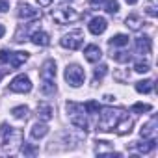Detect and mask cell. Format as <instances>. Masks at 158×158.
<instances>
[{
	"label": "cell",
	"mask_w": 158,
	"mask_h": 158,
	"mask_svg": "<svg viewBox=\"0 0 158 158\" xmlns=\"http://www.w3.org/2000/svg\"><path fill=\"white\" fill-rule=\"evenodd\" d=\"M151 110H152V106L151 104H143V102H136L132 106V112L134 114H143V112H151Z\"/></svg>",
	"instance_id": "4dcf8cb0"
},
{
	"label": "cell",
	"mask_w": 158,
	"mask_h": 158,
	"mask_svg": "<svg viewBox=\"0 0 158 158\" xmlns=\"http://www.w3.org/2000/svg\"><path fill=\"white\" fill-rule=\"evenodd\" d=\"M65 108H67V114H69V121L76 127V128H82V130H86V128H89V123H88V117H86V108H84V104H80V102H67L65 104Z\"/></svg>",
	"instance_id": "7a4b0ae2"
},
{
	"label": "cell",
	"mask_w": 158,
	"mask_h": 158,
	"mask_svg": "<svg viewBox=\"0 0 158 158\" xmlns=\"http://www.w3.org/2000/svg\"><path fill=\"white\" fill-rule=\"evenodd\" d=\"M17 15H19V19H23V21H35V19L41 17L39 10H35V8H32L30 4H24V2L19 4V11H17Z\"/></svg>",
	"instance_id": "30bf717a"
},
{
	"label": "cell",
	"mask_w": 158,
	"mask_h": 158,
	"mask_svg": "<svg viewBox=\"0 0 158 158\" xmlns=\"http://www.w3.org/2000/svg\"><path fill=\"white\" fill-rule=\"evenodd\" d=\"M84 108H86V114H89V115H95V114H99V110H101V104H99L97 101H88V102L84 104Z\"/></svg>",
	"instance_id": "4316f807"
},
{
	"label": "cell",
	"mask_w": 158,
	"mask_h": 158,
	"mask_svg": "<svg viewBox=\"0 0 158 158\" xmlns=\"http://www.w3.org/2000/svg\"><path fill=\"white\" fill-rule=\"evenodd\" d=\"M88 28H89V32H91L93 35H101V34H104V32H106L108 23H106V19H104V17H93V19L89 21Z\"/></svg>",
	"instance_id": "4fadbf2b"
},
{
	"label": "cell",
	"mask_w": 158,
	"mask_h": 158,
	"mask_svg": "<svg viewBox=\"0 0 158 158\" xmlns=\"http://www.w3.org/2000/svg\"><path fill=\"white\" fill-rule=\"evenodd\" d=\"M39 76H41V82H54V78H56V61L54 60H47L41 65Z\"/></svg>",
	"instance_id": "9c48e42d"
},
{
	"label": "cell",
	"mask_w": 158,
	"mask_h": 158,
	"mask_svg": "<svg viewBox=\"0 0 158 158\" xmlns=\"http://www.w3.org/2000/svg\"><path fill=\"white\" fill-rule=\"evenodd\" d=\"M136 52L141 54V56L151 52V37L149 35H139L136 39Z\"/></svg>",
	"instance_id": "e0dca14e"
},
{
	"label": "cell",
	"mask_w": 158,
	"mask_h": 158,
	"mask_svg": "<svg viewBox=\"0 0 158 158\" xmlns=\"http://www.w3.org/2000/svg\"><path fill=\"white\" fill-rule=\"evenodd\" d=\"M10 91H13V93H30L32 91V80L26 74H17L10 82Z\"/></svg>",
	"instance_id": "ba28073f"
},
{
	"label": "cell",
	"mask_w": 158,
	"mask_h": 158,
	"mask_svg": "<svg viewBox=\"0 0 158 158\" xmlns=\"http://www.w3.org/2000/svg\"><path fill=\"white\" fill-rule=\"evenodd\" d=\"M108 45H110L112 48H115V47H127V45H128V35H125V34H115L114 37L108 39Z\"/></svg>",
	"instance_id": "7402d4cb"
},
{
	"label": "cell",
	"mask_w": 158,
	"mask_h": 158,
	"mask_svg": "<svg viewBox=\"0 0 158 158\" xmlns=\"http://www.w3.org/2000/svg\"><path fill=\"white\" fill-rule=\"evenodd\" d=\"M21 138H23L21 130L10 127L8 123H2V125H0V141H2V147H4V149L11 147L13 143H21Z\"/></svg>",
	"instance_id": "5b68a950"
},
{
	"label": "cell",
	"mask_w": 158,
	"mask_h": 158,
	"mask_svg": "<svg viewBox=\"0 0 158 158\" xmlns=\"http://www.w3.org/2000/svg\"><path fill=\"white\" fill-rule=\"evenodd\" d=\"M82 43H84V32L82 30H73L60 39V45L63 48H69V50H78L82 47Z\"/></svg>",
	"instance_id": "52a82bcc"
},
{
	"label": "cell",
	"mask_w": 158,
	"mask_h": 158,
	"mask_svg": "<svg viewBox=\"0 0 158 158\" xmlns=\"http://www.w3.org/2000/svg\"><path fill=\"white\" fill-rule=\"evenodd\" d=\"M95 152L97 154H104V156H115V158H121V152H115L114 151V145L110 141H104V139H97L95 141Z\"/></svg>",
	"instance_id": "7c38bea8"
},
{
	"label": "cell",
	"mask_w": 158,
	"mask_h": 158,
	"mask_svg": "<svg viewBox=\"0 0 158 158\" xmlns=\"http://www.w3.org/2000/svg\"><path fill=\"white\" fill-rule=\"evenodd\" d=\"M132 125H134V123H132V119H130L128 115H123V117L119 119V123L115 125V128H114V130H115L119 136H127V134H130Z\"/></svg>",
	"instance_id": "5bb4252c"
},
{
	"label": "cell",
	"mask_w": 158,
	"mask_h": 158,
	"mask_svg": "<svg viewBox=\"0 0 158 158\" xmlns=\"http://www.w3.org/2000/svg\"><path fill=\"white\" fill-rule=\"evenodd\" d=\"M82 17V13H78L74 8L71 6H60L58 10L52 11V19L58 23V24H71L74 21H78Z\"/></svg>",
	"instance_id": "277c9868"
},
{
	"label": "cell",
	"mask_w": 158,
	"mask_h": 158,
	"mask_svg": "<svg viewBox=\"0 0 158 158\" xmlns=\"http://www.w3.org/2000/svg\"><path fill=\"white\" fill-rule=\"evenodd\" d=\"M48 134V127L45 125V123H35L34 127H32V130H30V136L34 138V139H41V138H45Z\"/></svg>",
	"instance_id": "ffe728a7"
},
{
	"label": "cell",
	"mask_w": 158,
	"mask_h": 158,
	"mask_svg": "<svg viewBox=\"0 0 158 158\" xmlns=\"http://www.w3.org/2000/svg\"><path fill=\"white\" fill-rule=\"evenodd\" d=\"M84 56H86V60H88V61L97 63V61L102 58V50H101L97 45H88V47L84 48Z\"/></svg>",
	"instance_id": "2e32d148"
},
{
	"label": "cell",
	"mask_w": 158,
	"mask_h": 158,
	"mask_svg": "<svg viewBox=\"0 0 158 158\" xmlns=\"http://www.w3.org/2000/svg\"><path fill=\"white\" fill-rule=\"evenodd\" d=\"M106 73H108V65H106V63L97 65V67H95V73H93V84H99L102 78H104Z\"/></svg>",
	"instance_id": "cb8c5ba5"
},
{
	"label": "cell",
	"mask_w": 158,
	"mask_h": 158,
	"mask_svg": "<svg viewBox=\"0 0 158 158\" xmlns=\"http://www.w3.org/2000/svg\"><path fill=\"white\" fill-rule=\"evenodd\" d=\"M154 89V82L152 80H139L136 82V91L138 93H152Z\"/></svg>",
	"instance_id": "603a6c76"
},
{
	"label": "cell",
	"mask_w": 158,
	"mask_h": 158,
	"mask_svg": "<svg viewBox=\"0 0 158 158\" xmlns=\"http://www.w3.org/2000/svg\"><path fill=\"white\" fill-rule=\"evenodd\" d=\"M145 11H147V13H149L151 17H156V15H158V11H156V6H154V4H147Z\"/></svg>",
	"instance_id": "1f68e13d"
},
{
	"label": "cell",
	"mask_w": 158,
	"mask_h": 158,
	"mask_svg": "<svg viewBox=\"0 0 158 158\" xmlns=\"http://www.w3.org/2000/svg\"><path fill=\"white\" fill-rule=\"evenodd\" d=\"M84 78H86V74H84V69H82L80 65L71 63V65L65 67V80H67L69 86L80 88V86L84 84Z\"/></svg>",
	"instance_id": "8992f818"
},
{
	"label": "cell",
	"mask_w": 158,
	"mask_h": 158,
	"mask_svg": "<svg viewBox=\"0 0 158 158\" xmlns=\"http://www.w3.org/2000/svg\"><path fill=\"white\" fill-rule=\"evenodd\" d=\"M125 2H127V4H130V6H134V4L138 2V0H125Z\"/></svg>",
	"instance_id": "8d00e7d4"
},
{
	"label": "cell",
	"mask_w": 158,
	"mask_h": 158,
	"mask_svg": "<svg viewBox=\"0 0 158 158\" xmlns=\"http://www.w3.org/2000/svg\"><path fill=\"white\" fill-rule=\"evenodd\" d=\"M112 58H114L115 61H119V63H128L130 58H132V54H128L127 50H119V52H114Z\"/></svg>",
	"instance_id": "484cf974"
},
{
	"label": "cell",
	"mask_w": 158,
	"mask_h": 158,
	"mask_svg": "<svg viewBox=\"0 0 158 158\" xmlns=\"http://www.w3.org/2000/svg\"><path fill=\"white\" fill-rule=\"evenodd\" d=\"M52 115H54V110H52V106H50L48 102L37 104V117H39L41 121H50Z\"/></svg>",
	"instance_id": "ac0fdd59"
},
{
	"label": "cell",
	"mask_w": 158,
	"mask_h": 158,
	"mask_svg": "<svg viewBox=\"0 0 158 158\" xmlns=\"http://www.w3.org/2000/svg\"><path fill=\"white\" fill-rule=\"evenodd\" d=\"M104 2H106V0H89V4L93 8H101V6H104Z\"/></svg>",
	"instance_id": "836d02e7"
},
{
	"label": "cell",
	"mask_w": 158,
	"mask_h": 158,
	"mask_svg": "<svg viewBox=\"0 0 158 158\" xmlns=\"http://www.w3.org/2000/svg\"><path fill=\"white\" fill-rule=\"evenodd\" d=\"M99 112H101L99 123H97V130L99 132H112L115 128V125L119 123V119L123 115H127L125 108H112V106L101 108Z\"/></svg>",
	"instance_id": "6da1fadb"
},
{
	"label": "cell",
	"mask_w": 158,
	"mask_h": 158,
	"mask_svg": "<svg viewBox=\"0 0 158 158\" xmlns=\"http://www.w3.org/2000/svg\"><path fill=\"white\" fill-rule=\"evenodd\" d=\"M30 39H32V43L37 45V47H48V45H50V35H48L47 32H43V30H35V32L30 35Z\"/></svg>",
	"instance_id": "9a60e30c"
},
{
	"label": "cell",
	"mask_w": 158,
	"mask_h": 158,
	"mask_svg": "<svg viewBox=\"0 0 158 158\" xmlns=\"http://www.w3.org/2000/svg\"><path fill=\"white\" fill-rule=\"evenodd\" d=\"M125 24H127V26H128L130 30L138 32V30H139V28H141V26H143L145 23L141 21V17H139V15H128V17L125 19Z\"/></svg>",
	"instance_id": "44dd1931"
},
{
	"label": "cell",
	"mask_w": 158,
	"mask_h": 158,
	"mask_svg": "<svg viewBox=\"0 0 158 158\" xmlns=\"http://www.w3.org/2000/svg\"><path fill=\"white\" fill-rule=\"evenodd\" d=\"M10 10V0H0V13H6Z\"/></svg>",
	"instance_id": "d6a6232c"
},
{
	"label": "cell",
	"mask_w": 158,
	"mask_h": 158,
	"mask_svg": "<svg viewBox=\"0 0 158 158\" xmlns=\"http://www.w3.org/2000/svg\"><path fill=\"white\" fill-rule=\"evenodd\" d=\"M21 152H23L24 156H35V154L39 152V149H37L35 145H30V143H23V147H21Z\"/></svg>",
	"instance_id": "83f0119b"
},
{
	"label": "cell",
	"mask_w": 158,
	"mask_h": 158,
	"mask_svg": "<svg viewBox=\"0 0 158 158\" xmlns=\"http://www.w3.org/2000/svg\"><path fill=\"white\" fill-rule=\"evenodd\" d=\"M149 69H151V63H149L147 60H139V61L134 63V71H136V73H147Z\"/></svg>",
	"instance_id": "f1b7e54d"
},
{
	"label": "cell",
	"mask_w": 158,
	"mask_h": 158,
	"mask_svg": "<svg viewBox=\"0 0 158 158\" xmlns=\"http://www.w3.org/2000/svg\"><path fill=\"white\" fill-rule=\"evenodd\" d=\"M54 2V0H37V4L41 6V8H47V6H50Z\"/></svg>",
	"instance_id": "e575fe53"
},
{
	"label": "cell",
	"mask_w": 158,
	"mask_h": 158,
	"mask_svg": "<svg viewBox=\"0 0 158 158\" xmlns=\"http://www.w3.org/2000/svg\"><path fill=\"white\" fill-rule=\"evenodd\" d=\"M104 8H106V11H108L110 15H114V13L119 11V2H117V0H106V2H104Z\"/></svg>",
	"instance_id": "f546056e"
},
{
	"label": "cell",
	"mask_w": 158,
	"mask_h": 158,
	"mask_svg": "<svg viewBox=\"0 0 158 158\" xmlns=\"http://www.w3.org/2000/svg\"><path fill=\"white\" fill-rule=\"evenodd\" d=\"M4 34H6V30H4V26L0 24V37H4Z\"/></svg>",
	"instance_id": "d590c367"
},
{
	"label": "cell",
	"mask_w": 158,
	"mask_h": 158,
	"mask_svg": "<svg viewBox=\"0 0 158 158\" xmlns=\"http://www.w3.org/2000/svg\"><path fill=\"white\" fill-rule=\"evenodd\" d=\"M156 147V139H143V141H134V149H138V152L147 154Z\"/></svg>",
	"instance_id": "d6986e66"
},
{
	"label": "cell",
	"mask_w": 158,
	"mask_h": 158,
	"mask_svg": "<svg viewBox=\"0 0 158 158\" xmlns=\"http://www.w3.org/2000/svg\"><path fill=\"white\" fill-rule=\"evenodd\" d=\"M26 60H28V52H24V50H19V52H11L8 48L0 50V65H10L11 71L19 69Z\"/></svg>",
	"instance_id": "3957f363"
},
{
	"label": "cell",
	"mask_w": 158,
	"mask_h": 158,
	"mask_svg": "<svg viewBox=\"0 0 158 158\" xmlns=\"http://www.w3.org/2000/svg\"><path fill=\"white\" fill-rule=\"evenodd\" d=\"M61 2H67V0H61ZM69 2H73V0H69Z\"/></svg>",
	"instance_id": "74e56055"
},
{
	"label": "cell",
	"mask_w": 158,
	"mask_h": 158,
	"mask_svg": "<svg viewBox=\"0 0 158 158\" xmlns=\"http://www.w3.org/2000/svg\"><path fill=\"white\" fill-rule=\"evenodd\" d=\"M156 134H158V128H156V115H152L149 119V123H145L139 130V136L143 139H156Z\"/></svg>",
	"instance_id": "8fae6325"
},
{
	"label": "cell",
	"mask_w": 158,
	"mask_h": 158,
	"mask_svg": "<svg viewBox=\"0 0 158 158\" xmlns=\"http://www.w3.org/2000/svg\"><path fill=\"white\" fill-rule=\"evenodd\" d=\"M11 115L15 117V119H28V115H30V110L26 108V106H15L13 110H11Z\"/></svg>",
	"instance_id": "d4e9b609"
}]
</instances>
